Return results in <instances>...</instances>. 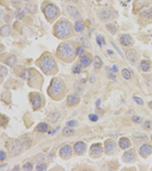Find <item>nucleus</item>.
I'll return each mask as SVG.
<instances>
[{"label":"nucleus","instance_id":"nucleus-1","mask_svg":"<svg viewBox=\"0 0 152 171\" xmlns=\"http://www.w3.org/2000/svg\"><path fill=\"white\" fill-rule=\"evenodd\" d=\"M71 25L66 20H60L55 26L54 32L56 36L59 37H65L69 35L71 32Z\"/></svg>","mask_w":152,"mask_h":171},{"label":"nucleus","instance_id":"nucleus-2","mask_svg":"<svg viewBox=\"0 0 152 171\" xmlns=\"http://www.w3.org/2000/svg\"><path fill=\"white\" fill-rule=\"evenodd\" d=\"M40 67L44 73L49 74V72L53 71V69H55L56 63L53 57L49 55H46L40 60Z\"/></svg>","mask_w":152,"mask_h":171},{"label":"nucleus","instance_id":"nucleus-3","mask_svg":"<svg viewBox=\"0 0 152 171\" xmlns=\"http://www.w3.org/2000/svg\"><path fill=\"white\" fill-rule=\"evenodd\" d=\"M59 53L64 59H71L74 57L75 49L72 44L63 43L59 47Z\"/></svg>","mask_w":152,"mask_h":171},{"label":"nucleus","instance_id":"nucleus-4","mask_svg":"<svg viewBox=\"0 0 152 171\" xmlns=\"http://www.w3.org/2000/svg\"><path fill=\"white\" fill-rule=\"evenodd\" d=\"M64 88V84L60 79H53L51 81V85L49 88V91L50 94L56 96L59 95Z\"/></svg>","mask_w":152,"mask_h":171},{"label":"nucleus","instance_id":"nucleus-5","mask_svg":"<svg viewBox=\"0 0 152 171\" xmlns=\"http://www.w3.org/2000/svg\"><path fill=\"white\" fill-rule=\"evenodd\" d=\"M43 11H44L45 15L47 16L48 19H53V18H55L57 15V12H58L57 8L53 4L47 5L44 7Z\"/></svg>","mask_w":152,"mask_h":171},{"label":"nucleus","instance_id":"nucleus-6","mask_svg":"<svg viewBox=\"0 0 152 171\" xmlns=\"http://www.w3.org/2000/svg\"><path fill=\"white\" fill-rule=\"evenodd\" d=\"M10 146L8 147V149L10 151V153L12 155H18L21 152L22 145L18 140H15L14 142L10 143Z\"/></svg>","mask_w":152,"mask_h":171},{"label":"nucleus","instance_id":"nucleus-7","mask_svg":"<svg viewBox=\"0 0 152 171\" xmlns=\"http://www.w3.org/2000/svg\"><path fill=\"white\" fill-rule=\"evenodd\" d=\"M114 16L113 11L111 9H103L99 13V18L102 21H107L111 20Z\"/></svg>","mask_w":152,"mask_h":171},{"label":"nucleus","instance_id":"nucleus-8","mask_svg":"<svg viewBox=\"0 0 152 171\" xmlns=\"http://www.w3.org/2000/svg\"><path fill=\"white\" fill-rule=\"evenodd\" d=\"M125 57L131 64H135L138 59V53L134 49H129L125 52Z\"/></svg>","mask_w":152,"mask_h":171},{"label":"nucleus","instance_id":"nucleus-9","mask_svg":"<svg viewBox=\"0 0 152 171\" xmlns=\"http://www.w3.org/2000/svg\"><path fill=\"white\" fill-rule=\"evenodd\" d=\"M31 103L34 110L39 108L41 104V97L37 93L31 94Z\"/></svg>","mask_w":152,"mask_h":171},{"label":"nucleus","instance_id":"nucleus-10","mask_svg":"<svg viewBox=\"0 0 152 171\" xmlns=\"http://www.w3.org/2000/svg\"><path fill=\"white\" fill-rule=\"evenodd\" d=\"M103 152V148L102 145L100 143H96L94 144L91 148V155L95 156V157H98L102 154Z\"/></svg>","mask_w":152,"mask_h":171},{"label":"nucleus","instance_id":"nucleus-11","mask_svg":"<svg viewBox=\"0 0 152 171\" xmlns=\"http://www.w3.org/2000/svg\"><path fill=\"white\" fill-rule=\"evenodd\" d=\"M152 152V146L150 144H144L139 149V154L141 157L146 158L147 156L150 155Z\"/></svg>","mask_w":152,"mask_h":171},{"label":"nucleus","instance_id":"nucleus-12","mask_svg":"<svg viewBox=\"0 0 152 171\" xmlns=\"http://www.w3.org/2000/svg\"><path fill=\"white\" fill-rule=\"evenodd\" d=\"M60 155L64 158H69L72 155V148L69 145H65L62 147L59 150Z\"/></svg>","mask_w":152,"mask_h":171},{"label":"nucleus","instance_id":"nucleus-13","mask_svg":"<svg viewBox=\"0 0 152 171\" xmlns=\"http://www.w3.org/2000/svg\"><path fill=\"white\" fill-rule=\"evenodd\" d=\"M119 42H120L123 46H129L132 44V39L129 34H122L119 37Z\"/></svg>","mask_w":152,"mask_h":171},{"label":"nucleus","instance_id":"nucleus-14","mask_svg":"<svg viewBox=\"0 0 152 171\" xmlns=\"http://www.w3.org/2000/svg\"><path fill=\"white\" fill-rule=\"evenodd\" d=\"M105 149L108 154L113 153L116 149V143L112 140H108L105 142Z\"/></svg>","mask_w":152,"mask_h":171},{"label":"nucleus","instance_id":"nucleus-15","mask_svg":"<svg viewBox=\"0 0 152 171\" xmlns=\"http://www.w3.org/2000/svg\"><path fill=\"white\" fill-rule=\"evenodd\" d=\"M74 148L75 151L78 154H82L83 152H85L86 149V144L83 142H78L75 144Z\"/></svg>","mask_w":152,"mask_h":171},{"label":"nucleus","instance_id":"nucleus-16","mask_svg":"<svg viewBox=\"0 0 152 171\" xmlns=\"http://www.w3.org/2000/svg\"><path fill=\"white\" fill-rule=\"evenodd\" d=\"M119 145L122 149H127L128 148H129L131 145L130 141L127 138H121L119 141Z\"/></svg>","mask_w":152,"mask_h":171},{"label":"nucleus","instance_id":"nucleus-17","mask_svg":"<svg viewBox=\"0 0 152 171\" xmlns=\"http://www.w3.org/2000/svg\"><path fill=\"white\" fill-rule=\"evenodd\" d=\"M140 17L145 19H151L152 18V8L145 9L140 13Z\"/></svg>","mask_w":152,"mask_h":171},{"label":"nucleus","instance_id":"nucleus-18","mask_svg":"<svg viewBox=\"0 0 152 171\" xmlns=\"http://www.w3.org/2000/svg\"><path fill=\"white\" fill-rule=\"evenodd\" d=\"M133 138L136 141H139V142H145V141H148V137L146 135L143 134V133L141 132H135L132 135Z\"/></svg>","mask_w":152,"mask_h":171},{"label":"nucleus","instance_id":"nucleus-19","mask_svg":"<svg viewBox=\"0 0 152 171\" xmlns=\"http://www.w3.org/2000/svg\"><path fill=\"white\" fill-rule=\"evenodd\" d=\"M123 158L125 162H132L135 159V154L132 151H126L123 154Z\"/></svg>","mask_w":152,"mask_h":171},{"label":"nucleus","instance_id":"nucleus-20","mask_svg":"<svg viewBox=\"0 0 152 171\" xmlns=\"http://www.w3.org/2000/svg\"><path fill=\"white\" fill-rule=\"evenodd\" d=\"M78 101H79V98L77 95L75 94H71L69 95L67 98V102L68 104L71 105V106H73V105H75L76 104H78Z\"/></svg>","mask_w":152,"mask_h":171},{"label":"nucleus","instance_id":"nucleus-21","mask_svg":"<svg viewBox=\"0 0 152 171\" xmlns=\"http://www.w3.org/2000/svg\"><path fill=\"white\" fill-rule=\"evenodd\" d=\"M67 11L69 12L70 15L72 16L73 18H78L80 16V13L78 12V11L75 8L74 6H68L67 7Z\"/></svg>","mask_w":152,"mask_h":171},{"label":"nucleus","instance_id":"nucleus-22","mask_svg":"<svg viewBox=\"0 0 152 171\" xmlns=\"http://www.w3.org/2000/svg\"><path fill=\"white\" fill-rule=\"evenodd\" d=\"M75 31L78 33L82 32L85 29V24L81 21H77L75 24Z\"/></svg>","mask_w":152,"mask_h":171},{"label":"nucleus","instance_id":"nucleus-23","mask_svg":"<svg viewBox=\"0 0 152 171\" xmlns=\"http://www.w3.org/2000/svg\"><path fill=\"white\" fill-rule=\"evenodd\" d=\"M49 126H48V124L45 123V122H41L37 126V130L38 132H47L49 130Z\"/></svg>","mask_w":152,"mask_h":171},{"label":"nucleus","instance_id":"nucleus-24","mask_svg":"<svg viewBox=\"0 0 152 171\" xmlns=\"http://www.w3.org/2000/svg\"><path fill=\"white\" fill-rule=\"evenodd\" d=\"M84 80H81V81H78L75 85V92H77V94H81L83 90V87L85 85V81L82 83V81Z\"/></svg>","mask_w":152,"mask_h":171},{"label":"nucleus","instance_id":"nucleus-25","mask_svg":"<svg viewBox=\"0 0 152 171\" xmlns=\"http://www.w3.org/2000/svg\"><path fill=\"white\" fill-rule=\"evenodd\" d=\"M91 63V59L88 57H86V56H84L81 58L80 59V64L81 65H82L84 67H86L87 65H90Z\"/></svg>","mask_w":152,"mask_h":171},{"label":"nucleus","instance_id":"nucleus-26","mask_svg":"<svg viewBox=\"0 0 152 171\" xmlns=\"http://www.w3.org/2000/svg\"><path fill=\"white\" fill-rule=\"evenodd\" d=\"M140 67L143 72H148V70L150 69V63H148V61L143 60L141 62L140 64Z\"/></svg>","mask_w":152,"mask_h":171},{"label":"nucleus","instance_id":"nucleus-27","mask_svg":"<svg viewBox=\"0 0 152 171\" xmlns=\"http://www.w3.org/2000/svg\"><path fill=\"white\" fill-rule=\"evenodd\" d=\"M10 34V27L9 25H5L1 27V35L2 37H8Z\"/></svg>","mask_w":152,"mask_h":171},{"label":"nucleus","instance_id":"nucleus-28","mask_svg":"<svg viewBox=\"0 0 152 171\" xmlns=\"http://www.w3.org/2000/svg\"><path fill=\"white\" fill-rule=\"evenodd\" d=\"M78 42L84 47H87L89 46V41H87V39L85 36H80L78 37Z\"/></svg>","mask_w":152,"mask_h":171},{"label":"nucleus","instance_id":"nucleus-29","mask_svg":"<svg viewBox=\"0 0 152 171\" xmlns=\"http://www.w3.org/2000/svg\"><path fill=\"white\" fill-rule=\"evenodd\" d=\"M63 134L64 136L69 137V136H71V135H72L73 134H74V130H73L72 128L65 127V128H63Z\"/></svg>","mask_w":152,"mask_h":171},{"label":"nucleus","instance_id":"nucleus-30","mask_svg":"<svg viewBox=\"0 0 152 171\" xmlns=\"http://www.w3.org/2000/svg\"><path fill=\"white\" fill-rule=\"evenodd\" d=\"M25 8L27 11L31 12V13H35L37 11V8L35 5L34 4H27L25 5Z\"/></svg>","mask_w":152,"mask_h":171},{"label":"nucleus","instance_id":"nucleus-31","mask_svg":"<svg viewBox=\"0 0 152 171\" xmlns=\"http://www.w3.org/2000/svg\"><path fill=\"white\" fill-rule=\"evenodd\" d=\"M103 63H102V60H101V59L99 58L98 57H94V67L95 69H100L101 67V65H102Z\"/></svg>","mask_w":152,"mask_h":171},{"label":"nucleus","instance_id":"nucleus-32","mask_svg":"<svg viewBox=\"0 0 152 171\" xmlns=\"http://www.w3.org/2000/svg\"><path fill=\"white\" fill-rule=\"evenodd\" d=\"M106 27H107V29L109 31V32H110V34H116V27L113 24H107V25H106Z\"/></svg>","mask_w":152,"mask_h":171},{"label":"nucleus","instance_id":"nucleus-33","mask_svg":"<svg viewBox=\"0 0 152 171\" xmlns=\"http://www.w3.org/2000/svg\"><path fill=\"white\" fill-rule=\"evenodd\" d=\"M122 75L123 76V78L126 80H129L131 79V74H130V72L126 69H124L122 71Z\"/></svg>","mask_w":152,"mask_h":171},{"label":"nucleus","instance_id":"nucleus-34","mask_svg":"<svg viewBox=\"0 0 152 171\" xmlns=\"http://www.w3.org/2000/svg\"><path fill=\"white\" fill-rule=\"evenodd\" d=\"M16 61V57L15 56H11L9 58L7 59L6 63L7 65H9V66H13V65L15 64Z\"/></svg>","mask_w":152,"mask_h":171},{"label":"nucleus","instance_id":"nucleus-35","mask_svg":"<svg viewBox=\"0 0 152 171\" xmlns=\"http://www.w3.org/2000/svg\"><path fill=\"white\" fill-rule=\"evenodd\" d=\"M25 11H23L22 9H19V10H18L17 12H16V17H17L18 19H22V18L25 17Z\"/></svg>","mask_w":152,"mask_h":171},{"label":"nucleus","instance_id":"nucleus-36","mask_svg":"<svg viewBox=\"0 0 152 171\" xmlns=\"http://www.w3.org/2000/svg\"><path fill=\"white\" fill-rule=\"evenodd\" d=\"M97 43L101 47H102L103 44H105V41H104V37L103 36L97 37Z\"/></svg>","mask_w":152,"mask_h":171},{"label":"nucleus","instance_id":"nucleus-37","mask_svg":"<svg viewBox=\"0 0 152 171\" xmlns=\"http://www.w3.org/2000/svg\"><path fill=\"white\" fill-rule=\"evenodd\" d=\"M132 122H134L135 123H137V124H140L141 123V122H142V118L140 116H134L132 117Z\"/></svg>","mask_w":152,"mask_h":171},{"label":"nucleus","instance_id":"nucleus-38","mask_svg":"<svg viewBox=\"0 0 152 171\" xmlns=\"http://www.w3.org/2000/svg\"><path fill=\"white\" fill-rule=\"evenodd\" d=\"M143 127L145 128L146 130H151V128H152L151 122L148 121V120L145 121L143 123Z\"/></svg>","mask_w":152,"mask_h":171},{"label":"nucleus","instance_id":"nucleus-39","mask_svg":"<svg viewBox=\"0 0 152 171\" xmlns=\"http://www.w3.org/2000/svg\"><path fill=\"white\" fill-rule=\"evenodd\" d=\"M37 170H47V166L44 164H42V163H39L36 167Z\"/></svg>","mask_w":152,"mask_h":171},{"label":"nucleus","instance_id":"nucleus-40","mask_svg":"<svg viewBox=\"0 0 152 171\" xmlns=\"http://www.w3.org/2000/svg\"><path fill=\"white\" fill-rule=\"evenodd\" d=\"M23 168H24L25 170H33V165L31 163H27V164H25L24 165Z\"/></svg>","mask_w":152,"mask_h":171},{"label":"nucleus","instance_id":"nucleus-41","mask_svg":"<svg viewBox=\"0 0 152 171\" xmlns=\"http://www.w3.org/2000/svg\"><path fill=\"white\" fill-rule=\"evenodd\" d=\"M76 53H77V55H78V57H81V56H83V54L85 53V50H84L82 47H78V49H77Z\"/></svg>","mask_w":152,"mask_h":171},{"label":"nucleus","instance_id":"nucleus-42","mask_svg":"<svg viewBox=\"0 0 152 171\" xmlns=\"http://www.w3.org/2000/svg\"><path fill=\"white\" fill-rule=\"evenodd\" d=\"M88 117H89L90 120L92 122H97L98 120V116L95 114H90Z\"/></svg>","mask_w":152,"mask_h":171},{"label":"nucleus","instance_id":"nucleus-43","mask_svg":"<svg viewBox=\"0 0 152 171\" xmlns=\"http://www.w3.org/2000/svg\"><path fill=\"white\" fill-rule=\"evenodd\" d=\"M133 100H134L135 102V103H137V104H139V105H143L144 104L143 100H142V99H141L140 97H133Z\"/></svg>","mask_w":152,"mask_h":171},{"label":"nucleus","instance_id":"nucleus-44","mask_svg":"<svg viewBox=\"0 0 152 171\" xmlns=\"http://www.w3.org/2000/svg\"><path fill=\"white\" fill-rule=\"evenodd\" d=\"M81 68L79 65H76L73 68V72L75 74H79V73H81Z\"/></svg>","mask_w":152,"mask_h":171},{"label":"nucleus","instance_id":"nucleus-45","mask_svg":"<svg viewBox=\"0 0 152 171\" xmlns=\"http://www.w3.org/2000/svg\"><path fill=\"white\" fill-rule=\"evenodd\" d=\"M1 73H2V76H5L8 74V70L5 66H1Z\"/></svg>","mask_w":152,"mask_h":171},{"label":"nucleus","instance_id":"nucleus-46","mask_svg":"<svg viewBox=\"0 0 152 171\" xmlns=\"http://www.w3.org/2000/svg\"><path fill=\"white\" fill-rule=\"evenodd\" d=\"M68 126H70V127H74L77 125V122L75 121V120H71V121L67 122V123H66Z\"/></svg>","mask_w":152,"mask_h":171},{"label":"nucleus","instance_id":"nucleus-47","mask_svg":"<svg viewBox=\"0 0 152 171\" xmlns=\"http://www.w3.org/2000/svg\"><path fill=\"white\" fill-rule=\"evenodd\" d=\"M5 158H6V154H5V152L3 151H1V152H0V160H4L5 159Z\"/></svg>","mask_w":152,"mask_h":171},{"label":"nucleus","instance_id":"nucleus-48","mask_svg":"<svg viewBox=\"0 0 152 171\" xmlns=\"http://www.w3.org/2000/svg\"><path fill=\"white\" fill-rule=\"evenodd\" d=\"M111 72H118V68H117V66H116V65H113V68L111 69Z\"/></svg>","mask_w":152,"mask_h":171},{"label":"nucleus","instance_id":"nucleus-49","mask_svg":"<svg viewBox=\"0 0 152 171\" xmlns=\"http://www.w3.org/2000/svg\"><path fill=\"white\" fill-rule=\"evenodd\" d=\"M5 22H6V23H10V22H11V17H10V16H9V15L5 16Z\"/></svg>","mask_w":152,"mask_h":171},{"label":"nucleus","instance_id":"nucleus-50","mask_svg":"<svg viewBox=\"0 0 152 171\" xmlns=\"http://www.w3.org/2000/svg\"><path fill=\"white\" fill-rule=\"evenodd\" d=\"M94 79H95V77H94V75H92L91 76V79H90V81L91 82V83H93L94 81Z\"/></svg>","mask_w":152,"mask_h":171},{"label":"nucleus","instance_id":"nucleus-51","mask_svg":"<svg viewBox=\"0 0 152 171\" xmlns=\"http://www.w3.org/2000/svg\"><path fill=\"white\" fill-rule=\"evenodd\" d=\"M12 1V2L13 3H15V4H18V3H19L20 2L21 0H11Z\"/></svg>","mask_w":152,"mask_h":171},{"label":"nucleus","instance_id":"nucleus-52","mask_svg":"<svg viewBox=\"0 0 152 171\" xmlns=\"http://www.w3.org/2000/svg\"><path fill=\"white\" fill-rule=\"evenodd\" d=\"M100 103H101V99H98L96 101V105L97 106H99V105H100Z\"/></svg>","mask_w":152,"mask_h":171},{"label":"nucleus","instance_id":"nucleus-53","mask_svg":"<svg viewBox=\"0 0 152 171\" xmlns=\"http://www.w3.org/2000/svg\"><path fill=\"white\" fill-rule=\"evenodd\" d=\"M149 106H150V108L152 110V101H151L150 103H149Z\"/></svg>","mask_w":152,"mask_h":171},{"label":"nucleus","instance_id":"nucleus-54","mask_svg":"<svg viewBox=\"0 0 152 171\" xmlns=\"http://www.w3.org/2000/svg\"><path fill=\"white\" fill-rule=\"evenodd\" d=\"M19 170V167H18V166H16V167L14 168V170Z\"/></svg>","mask_w":152,"mask_h":171},{"label":"nucleus","instance_id":"nucleus-55","mask_svg":"<svg viewBox=\"0 0 152 171\" xmlns=\"http://www.w3.org/2000/svg\"><path fill=\"white\" fill-rule=\"evenodd\" d=\"M107 52L109 53H110V54H112V53H113V52H111V51H110V50H107Z\"/></svg>","mask_w":152,"mask_h":171},{"label":"nucleus","instance_id":"nucleus-56","mask_svg":"<svg viewBox=\"0 0 152 171\" xmlns=\"http://www.w3.org/2000/svg\"><path fill=\"white\" fill-rule=\"evenodd\" d=\"M151 139H152V135H151Z\"/></svg>","mask_w":152,"mask_h":171}]
</instances>
